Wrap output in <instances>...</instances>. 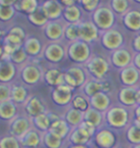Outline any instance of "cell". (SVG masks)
<instances>
[{"instance_id": "5b68a950", "label": "cell", "mask_w": 140, "mask_h": 148, "mask_svg": "<svg viewBox=\"0 0 140 148\" xmlns=\"http://www.w3.org/2000/svg\"><path fill=\"white\" fill-rule=\"evenodd\" d=\"M44 73L37 64H24L20 70V78L23 85L35 86L42 79Z\"/></svg>"}, {"instance_id": "3957f363", "label": "cell", "mask_w": 140, "mask_h": 148, "mask_svg": "<svg viewBox=\"0 0 140 148\" xmlns=\"http://www.w3.org/2000/svg\"><path fill=\"white\" fill-rule=\"evenodd\" d=\"M85 69L95 80L100 81L109 70V62L101 56H93L85 63Z\"/></svg>"}, {"instance_id": "9f6ffc18", "label": "cell", "mask_w": 140, "mask_h": 148, "mask_svg": "<svg viewBox=\"0 0 140 148\" xmlns=\"http://www.w3.org/2000/svg\"><path fill=\"white\" fill-rule=\"evenodd\" d=\"M135 115H136V116H139L140 117V106L135 110Z\"/></svg>"}, {"instance_id": "74e56055", "label": "cell", "mask_w": 140, "mask_h": 148, "mask_svg": "<svg viewBox=\"0 0 140 148\" xmlns=\"http://www.w3.org/2000/svg\"><path fill=\"white\" fill-rule=\"evenodd\" d=\"M64 36L65 38L70 41V42H74V41L80 40L79 37V23L77 24H67L64 27Z\"/></svg>"}, {"instance_id": "d590c367", "label": "cell", "mask_w": 140, "mask_h": 148, "mask_svg": "<svg viewBox=\"0 0 140 148\" xmlns=\"http://www.w3.org/2000/svg\"><path fill=\"white\" fill-rule=\"evenodd\" d=\"M42 143L46 148H61L62 145V140L47 131L42 134Z\"/></svg>"}, {"instance_id": "484cf974", "label": "cell", "mask_w": 140, "mask_h": 148, "mask_svg": "<svg viewBox=\"0 0 140 148\" xmlns=\"http://www.w3.org/2000/svg\"><path fill=\"white\" fill-rule=\"evenodd\" d=\"M16 112L17 106L12 100L0 102V118L1 119L12 121L16 116Z\"/></svg>"}, {"instance_id": "e575fe53", "label": "cell", "mask_w": 140, "mask_h": 148, "mask_svg": "<svg viewBox=\"0 0 140 148\" xmlns=\"http://www.w3.org/2000/svg\"><path fill=\"white\" fill-rule=\"evenodd\" d=\"M83 93L85 94V97L90 98L95 94L99 93L102 91V82L98 81V80H89L86 81V83L84 85V87L82 88Z\"/></svg>"}, {"instance_id": "603a6c76", "label": "cell", "mask_w": 140, "mask_h": 148, "mask_svg": "<svg viewBox=\"0 0 140 148\" xmlns=\"http://www.w3.org/2000/svg\"><path fill=\"white\" fill-rule=\"evenodd\" d=\"M49 131L54 134L57 137H59L61 140H64L65 138H67L69 136L71 132L70 126L68 125V123L65 121L64 118H59V119L54 121L51 123Z\"/></svg>"}, {"instance_id": "11a10c76", "label": "cell", "mask_w": 140, "mask_h": 148, "mask_svg": "<svg viewBox=\"0 0 140 148\" xmlns=\"http://www.w3.org/2000/svg\"><path fill=\"white\" fill-rule=\"evenodd\" d=\"M3 56V44H1V42H0V60H1Z\"/></svg>"}, {"instance_id": "6da1fadb", "label": "cell", "mask_w": 140, "mask_h": 148, "mask_svg": "<svg viewBox=\"0 0 140 148\" xmlns=\"http://www.w3.org/2000/svg\"><path fill=\"white\" fill-rule=\"evenodd\" d=\"M92 14V22L100 31L109 30L115 22V14L108 6H100Z\"/></svg>"}, {"instance_id": "bcb514c9", "label": "cell", "mask_w": 140, "mask_h": 148, "mask_svg": "<svg viewBox=\"0 0 140 148\" xmlns=\"http://www.w3.org/2000/svg\"><path fill=\"white\" fill-rule=\"evenodd\" d=\"M8 33L14 35V36L18 37L19 38H21L22 40H26V34H25L24 29L19 27V26H14V27H12L10 30H9Z\"/></svg>"}, {"instance_id": "5bb4252c", "label": "cell", "mask_w": 140, "mask_h": 148, "mask_svg": "<svg viewBox=\"0 0 140 148\" xmlns=\"http://www.w3.org/2000/svg\"><path fill=\"white\" fill-rule=\"evenodd\" d=\"M64 27L65 26L59 22V20L56 21H49L43 27L44 35L45 37L52 41V42H57L62 38L64 34Z\"/></svg>"}, {"instance_id": "7402d4cb", "label": "cell", "mask_w": 140, "mask_h": 148, "mask_svg": "<svg viewBox=\"0 0 140 148\" xmlns=\"http://www.w3.org/2000/svg\"><path fill=\"white\" fill-rule=\"evenodd\" d=\"M23 49L28 55V57H38L43 52L40 40L36 37L27 38L23 42Z\"/></svg>"}, {"instance_id": "4316f807", "label": "cell", "mask_w": 140, "mask_h": 148, "mask_svg": "<svg viewBox=\"0 0 140 148\" xmlns=\"http://www.w3.org/2000/svg\"><path fill=\"white\" fill-rule=\"evenodd\" d=\"M120 79L124 85L130 87L133 86L139 79V72L135 66H128L121 70Z\"/></svg>"}, {"instance_id": "83f0119b", "label": "cell", "mask_w": 140, "mask_h": 148, "mask_svg": "<svg viewBox=\"0 0 140 148\" xmlns=\"http://www.w3.org/2000/svg\"><path fill=\"white\" fill-rule=\"evenodd\" d=\"M64 119L68 123V125L74 129L81 125V123L84 121V112L76 110L73 107L68 108L64 114Z\"/></svg>"}, {"instance_id": "9a60e30c", "label": "cell", "mask_w": 140, "mask_h": 148, "mask_svg": "<svg viewBox=\"0 0 140 148\" xmlns=\"http://www.w3.org/2000/svg\"><path fill=\"white\" fill-rule=\"evenodd\" d=\"M91 138H93V136L83 128L81 125L71 130L68 136V138L73 145H86L90 141Z\"/></svg>"}, {"instance_id": "7dc6e473", "label": "cell", "mask_w": 140, "mask_h": 148, "mask_svg": "<svg viewBox=\"0 0 140 148\" xmlns=\"http://www.w3.org/2000/svg\"><path fill=\"white\" fill-rule=\"evenodd\" d=\"M111 90V84L109 81L102 82V91L108 94V92Z\"/></svg>"}, {"instance_id": "f5cc1de1", "label": "cell", "mask_w": 140, "mask_h": 148, "mask_svg": "<svg viewBox=\"0 0 140 148\" xmlns=\"http://www.w3.org/2000/svg\"><path fill=\"white\" fill-rule=\"evenodd\" d=\"M68 148H89L87 145H70Z\"/></svg>"}, {"instance_id": "f907efd6", "label": "cell", "mask_w": 140, "mask_h": 148, "mask_svg": "<svg viewBox=\"0 0 140 148\" xmlns=\"http://www.w3.org/2000/svg\"><path fill=\"white\" fill-rule=\"evenodd\" d=\"M135 64L136 67H138V69H140V53H138V54L135 56Z\"/></svg>"}, {"instance_id": "277c9868", "label": "cell", "mask_w": 140, "mask_h": 148, "mask_svg": "<svg viewBox=\"0 0 140 148\" xmlns=\"http://www.w3.org/2000/svg\"><path fill=\"white\" fill-rule=\"evenodd\" d=\"M64 84L69 86L73 90L81 88L86 83V75L85 70L78 66H71L64 72Z\"/></svg>"}, {"instance_id": "816d5d0a", "label": "cell", "mask_w": 140, "mask_h": 148, "mask_svg": "<svg viewBox=\"0 0 140 148\" xmlns=\"http://www.w3.org/2000/svg\"><path fill=\"white\" fill-rule=\"evenodd\" d=\"M135 125L137 126L140 128V117L139 116H135Z\"/></svg>"}, {"instance_id": "e0dca14e", "label": "cell", "mask_w": 140, "mask_h": 148, "mask_svg": "<svg viewBox=\"0 0 140 148\" xmlns=\"http://www.w3.org/2000/svg\"><path fill=\"white\" fill-rule=\"evenodd\" d=\"M20 144L24 148H38L42 141V136L34 128H31L21 138H19Z\"/></svg>"}, {"instance_id": "f546056e", "label": "cell", "mask_w": 140, "mask_h": 148, "mask_svg": "<svg viewBox=\"0 0 140 148\" xmlns=\"http://www.w3.org/2000/svg\"><path fill=\"white\" fill-rule=\"evenodd\" d=\"M125 26L132 31L140 30V12L130 11L124 16Z\"/></svg>"}, {"instance_id": "836d02e7", "label": "cell", "mask_w": 140, "mask_h": 148, "mask_svg": "<svg viewBox=\"0 0 140 148\" xmlns=\"http://www.w3.org/2000/svg\"><path fill=\"white\" fill-rule=\"evenodd\" d=\"M84 121L91 124L97 129L103 122V114L101 112L90 107L87 111L84 112Z\"/></svg>"}, {"instance_id": "7c38bea8", "label": "cell", "mask_w": 140, "mask_h": 148, "mask_svg": "<svg viewBox=\"0 0 140 148\" xmlns=\"http://www.w3.org/2000/svg\"><path fill=\"white\" fill-rule=\"evenodd\" d=\"M24 111L28 117L33 118L46 112V108L40 97L31 96L24 103Z\"/></svg>"}, {"instance_id": "8fae6325", "label": "cell", "mask_w": 140, "mask_h": 148, "mask_svg": "<svg viewBox=\"0 0 140 148\" xmlns=\"http://www.w3.org/2000/svg\"><path fill=\"white\" fill-rule=\"evenodd\" d=\"M102 44L104 47L109 50H117L120 48V46L123 44L124 38L118 30L115 29H109L108 31H105L102 35L101 38Z\"/></svg>"}, {"instance_id": "44dd1931", "label": "cell", "mask_w": 140, "mask_h": 148, "mask_svg": "<svg viewBox=\"0 0 140 148\" xmlns=\"http://www.w3.org/2000/svg\"><path fill=\"white\" fill-rule=\"evenodd\" d=\"M130 61H132V55L126 49L119 48L115 50L111 55V62L113 66L119 69H123L125 67H128V66L130 64Z\"/></svg>"}, {"instance_id": "91938a15", "label": "cell", "mask_w": 140, "mask_h": 148, "mask_svg": "<svg viewBox=\"0 0 140 148\" xmlns=\"http://www.w3.org/2000/svg\"><path fill=\"white\" fill-rule=\"evenodd\" d=\"M117 148H125V147H117Z\"/></svg>"}, {"instance_id": "f6af8a7d", "label": "cell", "mask_w": 140, "mask_h": 148, "mask_svg": "<svg viewBox=\"0 0 140 148\" xmlns=\"http://www.w3.org/2000/svg\"><path fill=\"white\" fill-rule=\"evenodd\" d=\"M11 90L12 86L10 84L0 83V102L11 100Z\"/></svg>"}, {"instance_id": "ffe728a7", "label": "cell", "mask_w": 140, "mask_h": 148, "mask_svg": "<svg viewBox=\"0 0 140 148\" xmlns=\"http://www.w3.org/2000/svg\"><path fill=\"white\" fill-rule=\"evenodd\" d=\"M89 104H90L91 108L102 112L108 111L109 109L111 99H109L108 94L101 91V92L95 94L89 98Z\"/></svg>"}, {"instance_id": "cb8c5ba5", "label": "cell", "mask_w": 140, "mask_h": 148, "mask_svg": "<svg viewBox=\"0 0 140 148\" xmlns=\"http://www.w3.org/2000/svg\"><path fill=\"white\" fill-rule=\"evenodd\" d=\"M28 98V90L24 85L14 84L12 86L11 100L14 104H24Z\"/></svg>"}, {"instance_id": "7bdbcfd3", "label": "cell", "mask_w": 140, "mask_h": 148, "mask_svg": "<svg viewBox=\"0 0 140 148\" xmlns=\"http://www.w3.org/2000/svg\"><path fill=\"white\" fill-rule=\"evenodd\" d=\"M77 3H79L85 11L92 14L100 7L99 0H82V1H79Z\"/></svg>"}, {"instance_id": "f35d334b", "label": "cell", "mask_w": 140, "mask_h": 148, "mask_svg": "<svg viewBox=\"0 0 140 148\" xmlns=\"http://www.w3.org/2000/svg\"><path fill=\"white\" fill-rule=\"evenodd\" d=\"M0 148H21V144L14 136H4L0 138Z\"/></svg>"}, {"instance_id": "ee69618b", "label": "cell", "mask_w": 140, "mask_h": 148, "mask_svg": "<svg viewBox=\"0 0 140 148\" xmlns=\"http://www.w3.org/2000/svg\"><path fill=\"white\" fill-rule=\"evenodd\" d=\"M127 138L130 143L140 144V128L135 125L130 126L127 132Z\"/></svg>"}, {"instance_id": "4fadbf2b", "label": "cell", "mask_w": 140, "mask_h": 148, "mask_svg": "<svg viewBox=\"0 0 140 148\" xmlns=\"http://www.w3.org/2000/svg\"><path fill=\"white\" fill-rule=\"evenodd\" d=\"M41 8L49 21H56V20H59L61 16H62L64 7L61 5L59 1H57V0L45 1L41 4Z\"/></svg>"}, {"instance_id": "c3c4849f", "label": "cell", "mask_w": 140, "mask_h": 148, "mask_svg": "<svg viewBox=\"0 0 140 148\" xmlns=\"http://www.w3.org/2000/svg\"><path fill=\"white\" fill-rule=\"evenodd\" d=\"M59 3H61V5L64 7V9L67 7H71V6L77 4V2L74 1V0H61Z\"/></svg>"}, {"instance_id": "6f0895ef", "label": "cell", "mask_w": 140, "mask_h": 148, "mask_svg": "<svg viewBox=\"0 0 140 148\" xmlns=\"http://www.w3.org/2000/svg\"><path fill=\"white\" fill-rule=\"evenodd\" d=\"M3 37V31H2V29L0 28V38H2Z\"/></svg>"}, {"instance_id": "1f68e13d", "label": "cell", "mask_w": 140, "mask_h": 148, "mask_svg": "<svg viewBox=\"0 0 140 148\" xmlns=\"http://www.w3.org/2000/svg\"><path fill=\"white\" fill-rule=\"evenodd\" d=\"M27 17L28 20L33 25L38 26V27H44L49 22V20L45 16V14H44L41 6H38L31 14L27 16Z\"/></svg>"}, {"instance_id": "30bf717a", "label": "cell", "mask_w": 140, "mask_h": 148, "mask_svg": "<svg viewBox=\"0 0 140 148\" xmlns=\"http://www.w3.org/2000/svg\"><path fill=\"white\" fill-rule=\"evenodd\" d=\"M43 57L44 59L52 64H58L64 60L66 51L58 42H50L43 48Z\"/></svg>"}, {"instance_id": "4dcf8cb0", "label": "cell", "mask_w": 140, "mask_h": 148, "mask_svg": "<svg viewBox=\"0 0 140 148\" xmlns=\"http://www.w3.org/2000/svg\"><path fill=\"white\" fill-rule=\"evenodd\" d=\"M31 121L35 129L38 130V132H42V134L49 131L50 126H51V120H50L47 112H44V114H41L38 116L31 118Z\"/></svg>"}, {"instance_id": "ab89813d", "label": "cell", "mask_w": 140, "mask_h": 148, "mask_svg": "<svg viewBox=\"0 0 140 148\" xmlns=\"http://www.w3.org/2000/svg\"><path fill=\"white\" fill-rule=\"evenodd\" d=\"M27 59H28V55L26 54L23 47H20V48L14 50L13 54L10 56V61L14 64H23L27 61Z\"/></svg>"}, {"instance_id": "8d00e7d4", "label": "cell", "mask_w": 140, "mask_h": 148, "mask_svg": "<svg viewBox=\"0 0 140 148\" xmlns=\"http://www.w3.org/2000/svg\"><path fill=\"white\" fill-rule=\"evenodd\" d=\"M71 106L82 112H85L90 108V104H89V99L87 97L84 95H76L73 97L72 101H71Z\"/></svg>"}, {"instance_id": "681fc988", "label": "cell", "mask_w": 140, "mask_h": 148, "mask_svg": "<svg viewBox=\"0 0 140 148\" xmlns=\"http://www.w3.org/2000/svg\"><path fill=\"white\" fill-rule=\"evenodd\" d=\"M133 46L140 53V35L135 38V40H133Z\"/></svg>"}, {"instance_id": "db71d44e", "label": "cell", "mask_w": 140, "mask_h": 148, "mask_svg": "<svg viewBox=\"0 0 140 148\" xmlns=\"http://www.w3.org/2000/svg\"><path fill=\"white\" fill-rule=\"evenodd\" d=\"M136 103L140 104V90L136 91Z\"/></svg>"}, {"instance_id": "680465c9", "label": "cell", "mask_w": 140, "mask_h": 148, "mask_svg": "<svg viewBox=\"0 0 140 148\" xmlns=\"http://www.w3.org/2000/svg\"><path fill=\"white\" fill-rule=\"evenodd\" d=\"M133 148H140V144H136V145L133 147Z\"/></svg>"}, {"instance_id": "ac0fdd59", "label": "cell", "mask_w": 140, "mask_h": 148, "mask_svg": "<svg viewBox=\"0 0 140 148\" xmlns=\"http://www.w3.org/2000/svg\"><path fill=\"white\" fill-rule=\"evenodd\" d=\"M43 78L46 84L50 86V87H52L53 88L64 84V71H61L59 69H56V67H51V69L45 70Z\"/></svg>"}, {"instance_id": "9c48e42d", "label": "cell", "mask_w": 140, "mask_h": 148, "mask_svg": "<svg viewBox=\"0 0 140 148\" xmlns=\"http://www.w3.org/2000/svg\"><path fill=\"white\" fill-rule=\"evenodd\" d=\"M32 128L31 118L28 116L16 115L13 120L10 121V130L12 136L16 138H21L30 129Z\"/></svg>"}, {"instance_id": "2e32d148", "label": "cell", "mask_w": 140, "mask_h": 148, "mask_svg": "<svg viewBox=\"0 0 140 148\" xmlns=\"http://www.w3.org/2000/svg\"><path fill=\"white\" fill-rule=\"evenodd\" d=\"M16 74V66L9 60H0V83L9 84Z\"/></svg>"}, {"instance_id": "8992f818", "label": "cell", "mask_w": 140, "mask_h": 148, "mask_svg": "<svg viewBox=\"0 0 140 148\" xmlns=\"http://www.w3.org/2000/svg\"><path fill=\"white\" fill-rule=\"evenodd\" d=\"M129 120V112L123 107H113L107 111V121L113 128H122Z\"/></svg>"}, {"instance_id": "f1b7e54d", "label": "cell", "mask_w": 140, "mask_h": 148, "mask_svg": "<svg viewBox=\"0 0 140 148\" xmlns=\"http://www.w3.org/2000/svg\"><path fill=\"white\" fill-rule=\"evenodd\" d=\"M38 2L36 0H16L14 1V8L16 12L25 14L29 16L38 7Z\"/></svg>"}, {"instance_id": "d6a6232c", "label": "cell", "mask_w": 140, "mask_h": 148, "mask_svg": "<svg viewBox=\"0 0 140 148\" xmlns=\"http://www.w3.org/2000/svg\"><path fill=\"white\" fill-rule=\"evenodd\" d=\"M136 91L132 87L123 88L119 92V100L126 106H132L136 103Z\"/></svg>"}, {"instance_id": "52a82bcc", "label": "cell", "mask_w": 140, "mask_h": 148, "mask_svg": "<svg viewBox=\"0 0 140 148\" xmlns=\"http://www.w3.org/2000/svg\"><path fill=\"white\" fill-rule=\"evenodd\" d=\"M74 90L69 86L62 84L53 88L51 92V98L55 104L59 106H66L71 104L73 99Z\"/></svg>"}, {"instance_id": "ba28073f", "label": "cell", "mask_w": 140, "mask_h": 148, "mask_svg": "<svg viewBox=\"0 0 140 148\" xmlns=\"http://www.w3.org/2000/svg\"><path fill=\"white\" fill-rule=\"evenodd\" d=\"M100 30L92 22V20H85L79 23V37L80 40L85 43H91L99 38Z\"/></svg>"}, {"instance_id": "d6986e66", "label": "cell", "mask_w": 140, "mask_h": 148, "mask_svg": "<svg viewBox=\"0 0 140 148\" xmlns=\"http://www.w3.org/2000/svg\"><path fill=\"white\" fill-rule=\"evenodd\" d=\"M95 143L100 148H112L115 144V136L109 129L100 130L95 135Z\"/></svg>"}, {"instance_id": "d4e9b609", "label": "cell", "mask_w": 140, "mask_h": 148, "mask_svg": "<svg viewBox=\"0 0 140 148\" xmlns=\"http://www.w3.org/2000/svg\"><path fill=\"white\" fill-rule=\"evenodd\" d=\"M62 17L67 24H77L82 21V12L77 4L64 9Z\"/></svg>"}, {"instance_id": "7a4b0ae2", "label": "cell", "mask_w": 140, "mask_h": 148, "mask_svg": "<svg viewBox=\"0 0 140 148\" xmlns=\"http://www.w3.org/2000/svg\"><path fill=\"white\" fill-rule=\"evenodd\" d=\"M67 55L74 63L85 64L91 58V50L88 43L82 40H77L70 42L67 48Z\"/></svg>"}, {"instance_id": "60d3db41", "label": "cell", "mask_w": 140, "mask_h": 148, "mask_svg": "<svg viewBox=\"0 0 140 148\" xmlns=\"http://www.w3.org/2000/svg\"><path fill=\"white\" fill-rule=\"evenodd\" d=\"M16 10L13 6H3L0 5V21L7 22L14 16Z\"/></svg>"}, {"instance_id": "b9f144b4", "label": "cell", "mask_w": 140, "mask_h": 148, "mask_svg": "<svg viewBox=\"0 0 140 148\" xmlns=\"http://www.w3.org/2000/svg\"><path fill=\"white\" fill-rule=\"evenodd\" d=\"M111 7L113 13L118 14H127V11L129 9V2L126 0H112L111 2Z\"/></svg>"}]
</instances>
